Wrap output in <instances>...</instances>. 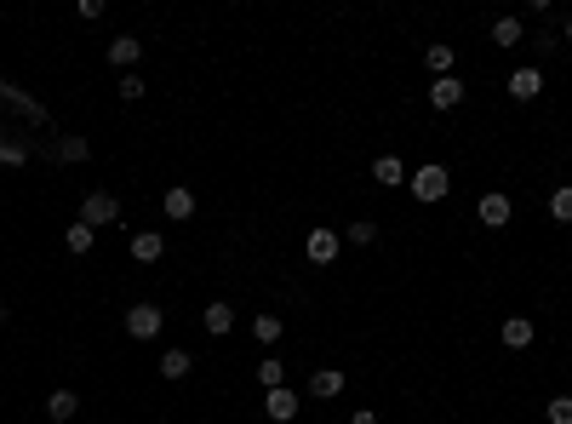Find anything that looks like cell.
Wrapping results in <instances>:
<instances>
[{
	"mask_svg": "<svg viewBox=\"0 0 572 424\" xmlns=\"http://www.w3.org/2000/svg\"><path fill=\"white\" fill-rule=\"evenodd\" d=\"M498 338H504V350H532V338H538V327H532L527 316H509L504 327H498Z\"/></svg>",
	"mask_w": 572,
	"mask_h": 424,
	"instance_id": "cell-6",
	"label": "cell"
},
{
	"mask_svg": "<svg viewBox=\"0 0 572 424\" xmlns=\"http://www.w3.org/2000/svg\"><path fill=\"white\" fill-rule=\"evenodd\" d=\"M120 218V201L109 196V189H92L87 201H80V224H92V229H103V224H115Z\"/></svg>",
	"mask_w": 572,
	"mask_h": 424,
	"instance_id": "cell-2",
	"label": "cell"
},
{
	"mask_svg": "<svg viewBox=\"0 0 572 424\" xmlns=\"http://www.w3.org/2000/svg\"><path fill=\"white\" fill-rule=\"evenodd\" d=\"M161 327H166V316L155 305H132L126 310V338H155Z\"/></svg>",
	"mask_w": 572,
	"mask_h": 424,
	"instance_id": "cell-4",
	"label": "cell"
},
{
	"mask_svg": "<svg viewBox=\"0 0 572 424\" xmlns=\"http://www.w3.org/2000/svg\"><path fill=\"white\" fill-rule=\"evenodd\" d=\"M344 367H315L309 373V396H315V402H332V396H344Z\"/></svg>",
	"mask_w": 572,
	"mask_h": 424,
	"instance_id": "cell-5",
	"label": "cell"
},
{
	"mask_svg": "<svg viewBox=\"0 0 572 424\" xmlns=\"http://www.w3.org/2000/svg\"><path fill=\"white\" fill-rule=\"evenodd\" d=\"M521 35H527V29H521V18H498L492 23V41L498 46H521Z\"/></svg>",
	"mask_w": 572,
	"mask_h": 424,
	"instance_id": "cell-20",
	"label": "cell"
},
{
	"mask_svg": "<svg viewBox=\"0 0 572 424\" xmlns=\"http://www.w3.org/2000/svg\"><path fill=\"white\" fill-rule=\"evenodd\" d=\"M161 207H166V218H189V212H194V189H189V184H172Z\"/></svg>",
	"mask_w": 572,
	"mask_h": 424,
	"instance_id": "cell-15",
	"label": "cell"
},
{
	"mask_svg": "<svg viewBox=\"0 0 572 424\" xmlns=\"http://www.w3.org/2000/svg\"><path fill=\"white\" fill-rule=\"evenodd\" d=\"M189 367H194V361H189V350H166V356H161V379H184Z\"/></svg>",
	"mask_w": 572,
	"mask_h": 424,
	"instance_id": "cell-19",
	"label": "cell"
},
{
	"mask_svg": "<svg viewBox=\"0 0 572 424\" xmlns=\"http://www.w3.org/2000/svg\"><path fill=\"white\" fill-rule=\"evenodd\" d=\"M46 413H52L57 424L75 419V413H80V396H75V390H52V396H46Z\"/></svg>",
	"mask_w": 572,
	"mask_h": 424,
	"instance_id": "cell-16",
	"label": "cell"
},
{
	"mask_svg": "<svg viewBox=\"0 0 572 424\" xmlns=\"http://www.w3.org/2000/svg\"><path fill=\"white\" fill-rule=\"evenodd\" d=\"M161 252H166L161 229H138V235H132V258H138V264H161Z\"/></svg>",
	"mask_w": 572,
	"mask_h": 424,
	"instance_id": "cell-7",
	"label": "cell"
},
{
	"mask_svg": "<svg viewBox=\"0 0 572 424\" xmlns=\"http://www.w3.org/2000/svg\"><path fill=\"white\" fill-rule=\"evenodd\" d=\"M138 58H143V41H138V35H115V41H109V64H115V69H132Z\"/></svg>",
	"mask_w": 572,
	"mask_h": 424,
	"instance_id": "cell-10",
	"label": "cell"
},
{
	"mask_svg": "<svg viewBox=\"0 0 572 424\" xmlns=\"http://www.w3.org/2000/svg\"><path fill=\"white\" fill-rule=\"evenodd\" d=\"M258 384H263V390H281V384H286V367H281V361H258Z\"/></svg>",
	"mask_w": 572,
	"mask_h": 424,
	"instance_id": "cell-21",
	"label": "cell"
},
{
	"mask_svg": "<svg viewBox=\"0 0 572 424\" xmlns=\"http://www.w3.org/2000/svg\"><path fill=\"white\" fill-rule=\"evenodd\" d=\"M344 241H355V247H372V241H378V224H367V218H361V224L344 229Z\"/></svg>",
	"mask_w": 572,
	"mask_h": 424,
	"instance_id": "cell-24",
	"label": "cell"
},
{
	"mask_svg": "<svg viewBox=\"0 0 572 424\" xmlns=\"http://www.w3.org/2000/svg\"><path fill=\"white\" fill-rule=\"evenodd\" d=\"M458 98H464V81H458V75H441L430 87V104L435 109H458Z\"/></svg>",
	"mask_w": 572,
	"mask_h": 424,
	"instance_id": "cell-14",
	"label": "cell"
},
{
	"mask_svg": "<svg viewBox=\"0 0 572 424\" xmlns=\"http://www.w3.org/2000/svg\"><path fill=\"white\" fill-rule=\"evenodd\" d=\"M338 247H344L338 229H309V235H303V258H309V264H332Z\"/></svg>",
	"mask_w": 572,
	"mask_h": 424,
	"instance_id": "cell-3",
	"label": "cell"
},
{
	"mask_svg": "<svg viewBox=\"0 0 572 424\" xmlns=\"http://www.w3.org/2000/svg\"><path fill=\"white\" fill-rule=\"evenodd\" d=\"M509 218H515L509 196H498V189H492V196H481V224H486V229H504Z\"/></svg>",
	"mask_w": 572,
	"mask_h": 424,
	"instance_id": "cell-9",
	"label": "cell"
},
{
	"mask_svg": "<svg viewBox=\"0 0 572 424\" xmlns=\"http://www.w3.org/2000/svg\"><path fill=\"white\" fill-rule=\"evenodd\" d=\"M0 321H6V310H0Z\"/></svg>",
	"mask_w": 572,
	"mask_h": 424,
	"instance_id": "cell-29",
	"label": "cell"
},
{
	"mask_svg": "<svg viewBox=\"0 0 572 424\" xmlns=\"http://www.w3.org/2000/svg\"><path fill=\"white\" fill-rule=\"evenodd\" d=\"M538 92H544V75H538V69H515V75H509V98H515V104H532Z\"/></svg>",
	"mask_w": 572,
	"mask_h": 424,
	"instance_id": "cell-11",
	"label": "cell"
},
{
	"mask_svg": "<svg viewBox=\"0 0 572 424\" xmlns=\"http://www.w3.org/2000/svg\"><path fill=\"white\" fill-rule=\"evenodd\" d=\"M372 178H378V189L407 184V166H400V155H378V161H372Z\"/></svg>",
	"mask_w": 572,
	"mask_h": 424,
	"instance_id": "cell-13",
	"label": "cell"
},
{
	"mask_svg": "<svg viewBox=\"0 0 572 424\" xmlns=\"http://www.w3.org/2000/svg\"><path fill=\"white\" fill-rule=\"evenodd\" d=\"M201 327L212 338H224V333H235V310L224 305V298H212V305H206V316H201Z\"/></svg>",
	"mask_w": 572,
	"mask_h": 424,
	"instance_id": "cell-12",
	"label": "cell"
},
{
	"mask_svg": "<svg viewBox=\"0 0 572 424\" xmlns=\"http://www.w3.org/2000/svg\"><path fill=\"white\" fill-rule=\"evenodd\" d=\"M423 64H430V69H435V81H441V75H453L458 52H453V46H423Z\"/></svg>",
	"mask_w": 572,
	"mask_h": 424,
	"instance_id": "cell-17",
	"label": "cell"
},
{
	"mask_svg": "<svg viewBox=\"0 0 572 424\" xmlns=\"http://www.w3.org/2000/svg\"><path fill=\"white\" fill-rule=\"evenodd\" d=\"M115 92H120L126 104H138V98H143V81H138V75H120V87H115Z\"/></svg>",
	"mask_w": 572,
	"mask_h": 424,
	"instance_id": "cell-26",
	"label": "cell"
},
{
	"mask_svg": "<svg viewBox=\"0 0 572 424\" xmlns=\"http://www.w3.org/2000/svg\"><path fill=\"white\" fill-rule=\"evenodd\" d=\"M92 241H97L92 224H69V229H64V247L75 252V258H80V252H92Z\"/></svg>",
	"mask_w": 572,
	"mask_h": 424,
	"instance_id": "cell-18",
	"label": "cell"
},
{
	"mask_svg": "<svg viewBox=\"0 0 572 424\" xmlns=\"http://www.w3.org/2000/svg\"><path fill=\"white\" fill-rule=\"evenodd\" d=\"M281 316H258V321H252V333H258V344H275V338H281Z\"/></svg>",
	"mask_w": 572,
	"mask_h": 424,
	"instance_id": "cell-23",
	"label": "cell"
},
{
	"mask_svg": "<svg viewBox=\"0 0 572 424\" xmlns=\"http://www.w3.org/2000/svg\"><path fill=\"white\" fill-rule=\"evenodd\" d=\"M407 189L418 201H446V189H453V173H446L441 161H430V166H418V173L407 178Z\"/></svg>",
	"mask_w": 572,
	"mask_h": 424,
	"instance_id": "cell-1",
	"label": "cell"
},
{
	"mask_svg": "<svg viewBox=\"0 0 572 424\" xmlns=\"http://www.w3.org/2000/svg\"><path fill=\"white\" fill-rule=\"evenodd\" d=\"M567 46H572V12H567Z\"/></svg>",
	"mask_w": 572,
	"mask_h": 424,
	"instance_id": "cell-28",
	"label": "cell"
},
{
	"mask_svg": "<svg viewBox=\"0 0 572 424\" xmlns=\"http://www.w3.org/2000/svg\"><path fill=\"white\" fill-rule=\"evenodd\" d=\"M263 413H270L275 424H292V419H298V396H292L286 384H281V390H270V396H263Z\"/></svg>",
	"mask_w": 572,
	"mask_h": 424,
	"instance_id": "cell-8",
	"label": "cell"
},
{
	"mask_svg": "<svg viewBox=\"0 0 572 424\" xmlns=\"http://www.w3.org/2000/svg\"><path fill=\"white\" fill-rule=\"evenodd\" d=\"M544 419L550 424H572V396H555V402L544 407Z\"/></svg>",
	"mask_w": 572,
	"mask_h": 424,
	"instance_id": "cell-25",
	"label": "cell"
},
{
	"mask_svg": "<svg viewBox=\"0 0 572 424\" xmlns=\"http://www.w3.org/2000/svg\"><path fill=\"white\" fill-rule=\"evenodd\" d=\"M349 424H378V413H349Z\"/></svg>",
	"mask_w": 572,
	"mask_h": 424,
	"instance_id": "cell-27",
	"label": "cell"
},
{
	"mask_svg": "<svg viewBox=\"0 0 572 424\" xmlns=\"http://www.w3.org/2000/svg\"><path fill=\"white\" fill-rule=\"evenodd\" d=\"M550 218H561V224H572V184H561L550 196Z\"/></svg>",
	"mask_w": 572,
	"mask_h": 424,
	"instance_id": "cell-22",
	"label": "cell"
}]
</instances>
